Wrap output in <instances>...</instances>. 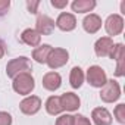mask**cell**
<instances>
[{
    "instance_id": "6da1fadb",
    "label": "cell",
    "mask_w": 125,
    "mask_h": 125,
    "mask_svg": "<svg viewBox=\"0 0 125 125\" xmlns=\"http://www.w3.org/2000/svg\"><path fill=\"white\" fill-rule=\"evenodd\" d=\"M31 69H32L31 62H30V59L25 57V56L15 57V59L9 60L8 65H6V74H8L9 78H15V77H18L19 74L30 72Z\"/></svg>"
},
{
    "instance_id": "7a4b0ae2",
    "label": "cell",
    "mask_w": 125,
    "mask_h": 125,
    "mask_svg": "<svg viewBox=\"0 0 125 125\" xmlns=\"http://www.w3.org/2000/svg\"><path fill=\"white\" fill-rule=\"evenodd\" d=\"M12 87L13 90L21 94V96H27L30 94L34 87H35V83H34V78L30 72H25V74H19L18 77L13 78V83H12Z\"/></svg>"
},
{
    "instance_id": "3957f363",
    "label": "cell",
    "mask_w": 125,
    "mask_h": 125,
    "mask_svg": "<svg viewBox=\"0 0 125 125\" xmlns=\"http://www.w3.org/2000/svg\"><path fill=\"white\" fill-rule=\"evenodd\" d=\"M68 60H69L68 50L57 47V49H52V52H50V54L47 57L46 63L49 65L50 69H57V68H62L63 65H66Z\"/></svg>"
},
{
    "instance_id": "277c9868",
    "label": "cell",
    "mask_w": 125,
    "mask_h": 125,
    "mask_svg": "<svg viewBox=\"0 0 125 125\" xmlns=\"http://www.w3.org/2000/svg\"><path fill=\"white\" fill-rule=\"evenodd\" d=\"M121 97V87L116 81L110 80L107 81L103 87H102V91H100V99L104 102V103H113L116 102L118 99Z\"/></svg>"
},
{
    "instance_id": "5b68a950",
    "label": "cell",
    "mask_w": 125,
    "mask_h": 125,
    "mask_svg": "<svg viewBox=\"0 0 125 125\" xmlns=\"http://www.w3.org/2000/svg\"><path fill=\"white\" fill-rule=\"evenodd\" d=\"M87 81L91 87H96V88H102L106 83H107V77H106V72L97 66V65H93L87 69Z\"/></svg>"
},
{
    "instance_id": "8992f818",
    "label": "cell",
    "mask_w": 125,
    "mask_h": 125,
    "mask_svg": "<svg viewBox=\"0 0 125 125\" xmlns=\"http://www.w3.org/2000/svg\"><path fill=\"white\" fill-rule=\"evenodd\" d=\"M41 107V99L38 96H28L19 103V109L25 115H35Z\"/></svg>"
},
{
    "instance_id": "52a82bcc",
    "label": "cell",
    "mask_w": 125,
    "mask_h": 125,
    "mask_svg": "<svg viewBox=\"0 0 125 125\" xmlns=\"http://www.w3.org/2000/svg\"><path fill=\"white\" fill-rule=\"evenodd\" d=\"M104 28L107 31L109 35H119L124 30V19L121 15H109L106 22H104Z\"/></svg>"
},
{
    "instance_id": "ba28073f",
    "label": "cell",
    "mask_w": 125,
    "mask_h": 125,
    "mask_svg": "<svg viewBox=\"0 0 125 125\" xmlns=\"http://www.w3.org/2000/svg\"><path fill=\"white\" fill-rule=\"evenodd\" d=\"M54 30V21L47 15H38L35 21V31L40 35H50Z\"/></svg>"
},
{
    "instance_id": "9c48e42d",
    "label": "cell",
    "mask_w": 125,
    "mask_h": 125,
    "mask_svg": "<svg viewBox=\"0 0 125 125\" xmlns=\"http://www.w3.org/2000/svg\"><path fill=\"white\" fill-rule=\"evenodd\" d=\"M60 97V104H62V109L63 110H68V112H74V110H78L80 104H81V100L80 97L75 94V93H63Z\"/></svg>"
},
{
    "instance_id": "30bf717a",
    "label": "cell",
    "mask_w": 125,
    "mask_h": 125,
    "mask_svg": "<svg viewBox=\"0 0 125 125\" xmlns=\"http://www.w3.org/2000/svg\"><path fill=\"white\" fill-rule=\"evenodd\" d=\"M59 30L62 31H72L75 30L77 27V19L72 13H66V12H62L57 19H56V24H54Z\"/></svg>"
},
{
    "instance_id": "8fae6325",
    "label": "cell",
    "mask_w": 125,
    "mask_h": 125,
    "mask_svg": "<svg viewBox=\"0 0 125 125\" xmlns=\"http://www.w3.org/2000/svg\"><path fill=\"white\" fill-rule=\"evenodd\" d=\"M112 49H113V40L110 37H102L94 44V52H96V54L99 57L109 56L110 52H112Z\"/></svg>"
},
{
    "instance_id": "7c38bea8",
    "label": "cell",
    "mask_w": 125,
    "mask_h": 125,
    "mask_svg": "<svg viewBox=\"0 0 125 125\" xmlns=\"http://www.w3.org/2000/svg\"><path fill=\"white\" fill-rule=\"evenodd\" d=\"M83 27L88 34H96L100 28H102V18L96 13H90L84 18L83 21Z\"/></svg>"
},
{
    "instance_id": "4fadbf2b",
    "label": "cell",
    "mask_w": 125,
    "mask_h": 125,
    "mask_svg": "<svg viewBox=\"0 0 125 125\" xmlns=\"http://www.w3.org/2000/svg\"><path fill=\"white\" fill-rule=\"evenodd\" d=\"M91 118L96 125H110L112 124V115L104 107H96L91 112Z\"/></svg>"
},
{
    "instance_id": "5bb4252c",
    "label": "cell",
    "mask_w": 125,
    "mask_h": 125,
    "mask_svg": "<svg viewBox=\"0 0 125 125\" xmlns=\"http://www.w3.org/2000/svg\"><path fill=\"white\" fill-rule=\"evenodd\" d=\"M62 84V78L57 72H47L43 77V87L49 91H54L60 87Z\"/></svg>"
},
{
    "instance_id": "9a60e30c",
    "label": "cell",
    "mask_w": 125,
    "mask_h": 125,
    "mask_svg": "<svg viewBox=\"0 0 125 125\" xmlns=\"http://www.w3.org/2000/svg\"><path fill=\"white\" fill-rule=\"evenodd\" d=\"M21 40L27 44V46H31V47H38L40 46V41H41V35L32 30V28H27L22 31L21 34Z\"/></svg>"
},
{
    "instance_id": "2e32d148",
    "label": "cell",
    "mask_w": 125,
    "mask_h": 125,
    "mask_svg": "<svg viewBox=\"0 0 125 125\" xmlns=\"http://www.w3.org/2000/svg\"><path fill=\"white\" fill-rule=\"evenodd\" d=\"M50 52H52L50 44H41V46H38L32 50V59L35 62H38V63H46Z\"/></svg>"
},
{
    "instance_id": "e0dca14e",
    "label": "cell",
    "mask_w": 125,
    "mask_h": 125,
    "mask_svg": "<svg viewBox=\"0 0 125 125\" xmlns=\"http://www.w3.org/2000/svg\"><path fill=\"white\" fill-rule=\"evenodd\" d=\"M72 10L77 13H85V12H91L96 8V2L94 0H75L72 2Z\"/></svg>"
},
{
    "instance_id": "ac0fdd59",
    "label": "cell",
    "mask_w": 125,
    "mask_h": 125,
    "mask_svg": "<svg viewBox=\"0 0 125 125\" xmlns=\"http://www.w3.org/2000/svg\"><path fill=\"white\" fill-rule=\"evenodd\" d=\"M46 110L49 115H59L62 110V104H60V97L59 96H50L46 102Z\"/></svg>"
},
{
    "instance_id": "d6986e66",
    "label": "cell",
    "mask_w": 125,
    "mask_h": 125,
    "mask_svg": "<svg viewBox=\"0 0 125 125\" xmlns=\"http://www.w3.org/2000/svg\"><path fill=\"white\" fill-rule=\"evenodd\" d=\"M69 83L72 88H80L84 83V72L80 66H74L71 69V75H69Z\"/></svg>"
},
{
    "instance_id": "ffe728a7",
    "label": "cell",
    "mask_w": 125,
    "mask_h": 125,
    "mask_svg": "<svg viewBox=\"0 0 125 125\" xmlns=\"http://www.w3.org/2000/svg\"><path fill=\"white\" fill-rule=\"evenodd\" d=\"M113 60H122L124 57H125V47H124V44L122 43H118V44H113V49H112V52H110V54H109Z\"/></svg>"
},
{
    "instance_id": "44dd1931",
    "label": "cell",
    "mask_w": 125,
    "mask_h": 125,
    "mask_svg": "<svg viewBox=\"0 0 125 125\" xmlns=\"http://www.w3.org/2000/svg\"><path fill=\"white\" fill-rule=\"evenodd\" d=\"M113 115H115V118H116V121H118L119 124H125V104H124V103H119V104L115 107Z\"/></svg>"
},
{
    "instance_id": "7402d4cb",
    "label": "cell",
    "mask_w": 125,
    "mask_h": 125,
    "mask_svg": "<svg viewBox=\"0 0 125 125\" xmlns=\"http://www.w3.org/2000/svg\"><path fill=\"white\" fill-rule=\"evenodd\" d=\"M72 124H74L72 115H60L56 121V125H72Z\"/></svg>"
},
{
    "instance_id": "603a6c76",
    "label": "cell",
    "mask_w": 125,
    "mask_h": 125,
    "mask_svg": "<svg viewBox=\"0 0 125 125\" xmlns=\"http://www.w3.org/2000/svg\"><path fill=\"white\" fill-rule=\"evenodd\" d=\"M72 125H91V122H90V119L85 118L84 115H75Z\"/></svg>"
},
{
    "instance_id": "cb8c5ba5",
    "label": "cell",
    "mask_w": 125,
    "mask_h": 125,
    "mask_svg": "<svg viewBox=\"0 0 125 125\" xmlns=\"http://www.w3.org/2000/svg\"><path fill=\"white\" fill-rule=\"evenodd\" d=\"M0 125H12V116L8 112H0Z\"/></svg>"
},
{
    "instance_id": "d4e9b609",
    "label": "cell",
    "mask_w": 125,
    "mask_h": 125,
    "mask_svg": "<svg viewBox=\"0 0 125 125\" xmlns=\"http://www.w3.org/2000/svg\"><path fill=\"white\" fill-rule=\"evenodd\" d=\"M40 6V2L38 0H34V2H27V8H28V10H30V13H37V8Z\"/></svg>"
},
{
    "instance_id": "484cf974",
    "label": "cell",
    "mask_w": 125,
    "mask_h": 125,
    "mask_svg": "<svg viewBox=\"0 0 125 125\" xmlns=\"http://www.w3.org/2000/svg\"><path fill=\"white\" fill-rule=\"evenodd\" d=\"M52 6L56 9H63L68 6V0H52Z\"/></svg>"
},
{
    "instance_id": "4316f807",
    "label": "cell",
    "mask_w": 125,
    "mask_h": 125,
    "mask_svg": "<svg viewBox=\"0 0 125 125\" xmlns=\"http://www.w3.org/2000/svg\"><path fill=\"white\" fill-rule=\"evenodd\" d=\"M9 6H10V2H9V0H0V16H3V15L8 12Z\"/></svg>"
},
{
    "instance_id": "83f0119b",
    "label": "cell",
    "mask_w": 125,
    "mask_h": 125,
    "mask_svg": "<svg viewBox=\"0 0 125 125\" xmlns=\"http://www.w3.org/2000/svg\"><path fill=\"white\" fill-rule=\"evenodd\" d=\"M5 56V47H3V44L0 43V59H2Z\"/></svg>"
},
{
    "instance_id": "f1b7e54d",
    "label": "cell",
    "mask_w": 125,
    "mask_h": 125,
    "mask_svg": "<svg viewBox=\"0 0 125 125\" xmlns=\"http://www.w3.org/2000/svg\"><path fill=\"white\" fill-rule=\"evenodd\" d=\"M121 12H122V13H125V2H122V3H121Z\"/></svg>"
}]
</instances>
